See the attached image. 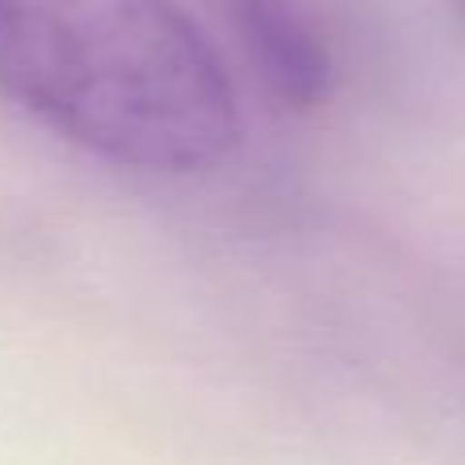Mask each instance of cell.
<instances>
[{"instance_id": "3957f363", "label": "cell", "mask_w": 465, "mask_h": 465, "mask_svg": "<svg viewBox=\"0 0 465 465\" xmlns=\"http://www.w3.org/2000/svg\"><path fill=\"white\" fill-rule=\"evenodd\" d=\"M461 8H465V0H461Z\"/></svg>"}, {"instance_id": "7a4b0ae2", "label": "cell", "mask_w": 465, "mask_h": 465, "mask_svg": "<svg viewBox=\"0 0 465 465\" xmlns=\"http://www.w3.org/2000/svg\"><path fill=\"white\" fill-rule=\"evenodd\" d=\"M241 45L257 78L294 111H314L335 94V57L298 0H229Z\"/></svg>"}, {"instance_id": "6da1fadb", "label": "cell", "mask_w": 465, "mask_h": 465, "mask_svg": "<svg viewBox=\"0 0 465 465\" xmlns=\"http://www.w3.org/2000/svg\"><path fill=\"white\" fill-rule=\"evenodd\" d=\"M0 94L131 172H209L241 139L225 65L172 0H0Z\"/></svg>"}]
</instances>
